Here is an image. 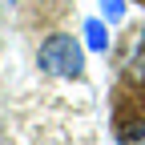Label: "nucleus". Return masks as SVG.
I'll return each mask as SVG.
<instances>
[{"label":"nucleus","mask_w":145,"mask_h":145,"mask_svg":"<svg viewBox=\"0 0 145 145\" xmlns=\"http://www.w3.org/2000/svg\"><path fill=\"white\" fill-rule=\"evenodd\" d=\"M129 77H133L137 85H145V52H137V57L129 61Z\"/></svg>","instance_id":"5"},{"label":"nucleus","mask_w":145,"mask_h":145,"mask_svg":"<svg viewBox=\"0 0 145 145\" xmlns=\"http://www.w3.org/2000/svg\"><path fill=\"white\" fill-rule=\"evenodd\" d=\"M85 32H89V48H97V52H105V48H109V32H105V24H101V20H89V24H85Z\"/></svg>","instance_id":"3"},{"label":"nucleus","mask_w":145,"mask_h":145,"mask_svg":"<svg viewBox=\"0 0 145 145\" xmlns=\"http://www.w3.org/2000/svg\"><path fill=\"white\" fill-rule=\"evenodd\" d=\"M101 12H105V20H121L125 16V0H101Z\"/></svg>","instance_id":"4"},{"label":"nucleus","mask_w":145,"mask_h":145,"mask_svg":"<svg viewBox=\"0 0 145 145\" xmlns=\"http://www.w3.org/2000/svg\"><path fill=\"white\" fill-rule=\"evenodd\" d=\"M121 145H145V117H133L121 125Z\"/></svg>","instance_id":"2"},{"label":"nucleus","mask_w":145,"mask_h":145,"mask_svg":"<svg viewBox=\"0 0 145 145\" xmlns=\"http://www.w3.org/2000/svg\"><path fill=\"white\" fill-rule=\"evenodd\" d=\"M36 61H40V69H44V72H52V77H81V72H85L81 44L72 40L69 32H52L48 40L40 44Z\"/></svg>","instance_id":"1"}]
</instances>
